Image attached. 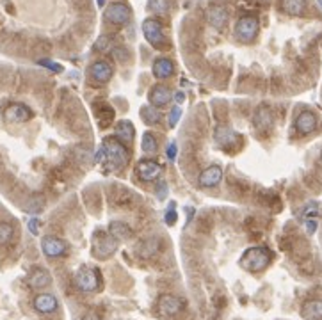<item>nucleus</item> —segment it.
I'll use <instances>...</instances> for the list:
<instances>
[{"instance_id": "nucleus-1", "label": "nucleus", "mask_w": 322, "mask_h": 320, "mask_svg": "<svg viewBox=\"0 0 322 320\" xmlns=\"http://www.w3.org/2000/svg\"><path fill=\"white\" fill-rule=\"evenodd\" d=\"M272 260V254L267 247L256 246V247H249L246 253L240 258V265L242 269H246L248 272H262L269 267Z\"/></svg>"}, {"instance_id": "nucleus-2", "label": "nucleus", "mask_w": 322, "mask_h": 320, "mask_svg": "<svg viewBox=\"0 0 322 320\" xmlns=\"http://www.w3.org/2000/svg\"><path fill=\"white\" fill-rule=\"evenodd\" d=\"M118 249V240H116L109 231L96 230L91 237V253L98 260H105V258L112 256Z\"/></svg>"}, {"instance_id": "nucleus-3", "label": "nucleus", "mask_w": 322, "mask_h": 320, "mask_svg": "<svg viewBox=\"0 0 322 320\" xmlns=\"http://www.w3.org/2000/svg\"><path fill=\"white\" fill-rule=\"evenodd\" d=\"M103 146L107 149V158L110 160V164L114 169H123L128 164V149L116 137H107Z\"/></svg>"}, {"instance_id": "nucleus-4", "label": "nucleus", "mask_w": 322, "mask_h": 320, "mask_svg": "<svg viewBox=\"0 0 322 320\" xmlns=\"http://www.w3.org/2000/svg\"><path fill=\"white\" fill-rule=\"evenodd\" d=\"M260 24L255 16H244L235 24V36L242 43H251L258 36Z\"/></svg>"}, {"instance_id": "nucleus-5", "label": "nucleus", "mask_w": 322, "mask_h": 320, "mask_svg": "<svg viewBox=\"0 0 322 320\" xmlns=\"http://www.w3.org/2000/svg\"><path fill=\"white\" fill-rule=\"evenodd\" d=\"M103 18L112 25H126L132 18V11L125 2H112V4L107 6L105 13H103Z\"/></svg>"}, {"instance_id": "nucleus-6", "label": "nucleus", "mask_w": 322, "mask_h": 320, "mask_svg": "<svg viewBox=\"0 0 322 320\" xmlns=\"http://www.w3.org/2000/svg\"><path fill=\"white\" fill-rule=\"evenodd\" d=\"M142 34H144L146 41H148L151 47H155V48L164 47V43H166L164 32H162V25L158 24L157 20L146 18L144 22H142Z\"/></svg>"}, {"instance_id": "nucleus-7", "label": "nucleus", "mask_w": 322, "mask_h": 320, "mask_svg": "<svg viewBox=\"0 0 322 320\" xmlns=\"http://www.w3.org/2000/svg\"><path fill=\"white\" fill-rule=\"evenodd\" d=\"M135 175L142 182H155L160 178L162 175V166L157 164L155 160H139L135 166Z\"/></svg>"}, {"instance_id": "nucleus-8", "label": "nucleus", "mask_w": 322, "mask_h": 320, "mask_svg": "<svg viewBox=\"0 0 322 320\" xmlns=\"http://www.w3.org/2000/svg\"><path fill=\"white\" fill-rule=\"evenodd\" d=\"M75 281H77V286H79L82 292H94L100 285V277H98V272L94 269L82 267V269L77 272Z\"/></svg>"}, {"instance_id": "nucleus-9", "label": "nucleus", "mask_w": 322, "mask_h": 320, "mask_svg": "<svg viewBox=\"0 0 322 320\" xmlns=\"http://www.w3.org/2000/svg\"><path fill=\"white\" fill-rule=\"evenodd\" d=\"M41 251H43V254L48 258L63 256V254L66 253V242L61 240V238L54 237V235H47V237L41 238Z\"/></svg>"}, {"instance_id": "nucleus-10", "label": "nucleus", "mask_w": 322, "mask_h": 320, "mask_svg": "<svg viewBox=\"0 0 322 320\" xmlns=\"http://www.w3.org/2000/svg\"><path fill=\"white\" fill-rule=\"evenodd\" d=\"M4 117L9 123H25L32 117V110L24 103H11L6 107Z\"/></svg>"}, {"instance_id": "nucleus-11", "label": "nucleus", "mask_w": 322, "mask_h": 320, "mask_svg": "<svg viewBox=\"0 0 322 320\" xmlns=\"http://www.w3.org/2000/svg\"><path fill=\"white\" fill-rule=\"evenodd\" d=\"M89 73L93 77V80H96L98 84H105L114 75V68H112V64L109 61H96V63L91 64Z\"/></svg>"}, {"instance_id": "nucleus-12", "label": "nucleus", "mask_w": 322, "mask_h": 320, "mask_svg": "<svg viewBox=\"0 0 322 320\" xmlns=\"http://www.w3.org/2000/svg\"><path fill=\"white\" fill-rule=\"evenodd\" d=\"M158 309H160L162 315L175 316L177 313H180L182 309H184V302H182V299H178L177 295L166 293V295L160 297V301H158Z\"/></svg>"}, {"instance_id": "nucleus-13", "label": "nucleus", "mask_w": 322, "mask_h": 320, "mask_svg": "<svg viewBox=\"0 0 322 320\" xmlns=\"http://www.w3.org/2000/svg\"><path fill=\"white\" fill-rule=\"evenodd\" d=\"M228 9L224 8V6H210L207 9V20L208 24L212 25L214 29H224V25L228 24Z\"/></svg>"}, {"instance_id": "nucleus-14", "label": "nucleus", "mask_w": 322, "mask_h": 320, "mask_svg": "<svg viewBox=\"0 0 322 320\" xmlns=\"http://www.w3.org/2000/svg\"><path fill=\"white\" fill-rule=\"evenodd\" d=\"M317 128V116L310 110H302L297 117H295V130L302 135H308V133L315 132Z\"/></svg>"}, {"instance_id": "nucleus-15", "label": "nucleus", "mask_w": 322, "mask_h": 320, "mask_svg": "<svg viewBox=\"0 0 322 320\" xmlns=\"http://www.w3.org/2000/svg\"><path fill=\"white\" fill-rule=\"evenodd\" d=\"M214 141L223 148H230V146L240 142V135L228 126H217L216 132H214Z\"/></svg>"}, {"instance_id": "nucleus-16", "label": "nucleus", "mask_w": 322, "mask_h": 320, "mask_svg": "<svg viewBox=\"0 0 322 320\" xmlns=\"http://www.w3.org/2000/svg\"><path fill=\"white\" fill-rule=\"evenodd\" d=\"M221 180H223V169H221L219 166H210V168H207L203 173H201L198 182H200V187L210 189V187L219 185Z\"/></svg>"}, {"instance_id": "nucleus-17", "label": "nucleus", "mask_w": 322, "mask_h": 320, "mask_svg": "<svg viewBox=\"0 0 322 320\" xmlns=\"http://www.w3.org/2000/svg\"><path fill=\"white\" fill-rule=\"evenodd\" d=\"M272 123H274V117H272V112L269 107L263 105L260 109H256L255 117H253V125H255V128L258 132H269Z\"/></svg>"}, {"instance_id": "nucleus-18", "label": "nucleus", "mask_w": 322, "mask_h": 320, "mask_svg": "<svg viewBox=\"0 0 322 320\" xmlns=\"http://www.w3.org/2000/svg\"><path fill=\"white\" fill-rule=\"evenodd\" d=\"M171 98H173L171 89H169L168 86L158 84V86H155L153 89H151V93H149V105L160 109V107L168 105V103L171 102Z\"/></svg>"}, {"instance_id": "nucleus-19", "label": "nucleus", "mask_w": 322, "mask_h": 320, "mask_svg": "<svg viewBox=\"0 0 322 320\" xmlns=\"http://www.w3.org/2000/svg\"><path fill=\"white\" fill-rule=\"evenodd\" d=\"M134 137H135L134 125L128 119H119L118 125H116V139L119 142H123L125 146H130L134 142Z\"/></svg>"}, {"instance_id": "nucleus-20", "label": "nucleus", "mask_w": 322, "mask_h": 320, "mask_svg": "<svg viewBox=\"0 0 322 320\" xmlns=\"http://www.w3.org/2000/svg\"><path fill=\"white\" fill-rule=\"evenodd\" d=\"M151 71H153L155 78H158V80H166V78H169L171 75H173L175 66L168 57H158V59H155L153 66H151Z\"/></svg>"}, {"instance_id": "nucleus-21", "label": "nucleus", "mask_w": 322, "mask_h": 320, "mask_svg": "<svg viewBox=\"0 0 322 320\" xmlns=\"http://www.w3.org/2000/svg\"><path fill=\"white\" fill-rule=\"evenodd\" d=\"M57 306H59V302L52 293H40L34 299V308L40 313H54Z\"/></svg>"}, {"instance_id": "nucleus-22", "label": "nucleus", "mask_w": 322, "mask_h": 320, "mask_svg": "<svg viewBox=\"0 0 322 320\" xmlns=\"http://www.w3.org/2000/svg\"><path fill=\"white\" fill-rule=\"evenodd\" d=\"M301 315L306 320H322V301L318 299L306 301L301 308Z\"/></svg>"}, {"instance_id": "nucleus-23", "label": "nucleus", "mask_w": 322, "mask_h": 320, "mask_svg": "<svg viewBox=\"0 0 322 320\" xmlns=\"http://www.w3.org/2000/svg\"><path fill=\"white\" fill-rule=\"evenodd\" d=\"M109 233L112 235L118 242H121V240H128V238L132 237V228L126 223H123V221H112L109 226Z\"/></svg>"}, {"instance_id": "nucleus-24", "label": "nucleus", "mask_w": 322, "mask_h": 320, "mask_svg": "<svg viewBox=\"0 0 322 320\" xmlns=\"http://www.w3.org/2000/svg\"><path fill=\"white\" fill-rule=\"evenodd\" d=\"M160 249V240L157 237H149L146 240H142L137 247V254L141 258H151L157 251Z\"/></svg>"}, {"instance_id": "nucleus-25", "label": "nucleus", "mask_w": 322, "mask_h": 320, "mask_svg": "<svg viewBox=\"0 0 322 320\" xmlns=\"http://www.w3.org/2000/svg\"><path fill=\"white\" fill-rule=\"evenodd\" d=\"M50 281H52L50 274H48V270H45V269L32 270V274L29 276V285H31L32 288H45V286H48Z\"/></svg>"}, {"instance_id": "nucleus-26", "label": "nucleus", "mask_w": 322, "mask_h": 320, "mask_svg": "<svg viewBox=\"0 0 322 320\" xmlns=\"http://www.w3.org/2000/svg\"><path fill=\"white\" fill-rule=\"evenodd\" d=\"M94 114H96V117H98V123H100L102 128L109 126L110 123H112V117H114V110L110 109L107 103H102V105L94 107Z\"/></svg>"}, {"instance_id": "nucleus-27", "label": "nucleus", "mask_w": 322, "mask_h": 320, "mask_svg": "<svg viewBox=\"0 0 322 320\" xmlns=\"http://www.w3.org/2000/svg\"><path fill=\"white\" fill-rule=\"evenodd\" d=\"M141 117H142V121H144L146 125H157V123L160 121L162 114H160V110H158L157 107L146 105V107H142V109H141Z\"/></svg>"}, {"instance_id": "nucleus-28", "label": "nucleus", "mask_w": 322, "mask_h": 320, "mask_svg": "<svg viewBox=\"0 0 322 320\" xmlns=\"http://www.w3.org/2000/svg\"><path fill=\"white\" fill-rule=\"evenodd\" d=\"M304 8H306V0H283V9L292 16L302 15Z\"/></svg>"}, {"instance_id": "nucleus-29", "label": "nucleus", "mask_w": 322, "mask_h": 320, "mask_svg": "<svg viewBox=\"0 0 322 320\" xmlns=\"http://www.w3.org/2000/svg\"><path fill=\"white\" fill-rule=\"evenodd\" d=\"M141 146H142V151H144V153H155L158 149L157 139H155V135L151 132H144Z\"/></svg>"}, {"instance_id": "nucleus-30", "label": "nucleus", "mask_w": 322, "mask_h": 320, "mask_svg": "<svg viewBox=\"0 0 322 320\" xmlns=\"http://www.w3.org/2000/svg\"><path fill=\"white\" fill-rule=\"evenodd\" d=\"M148 11L155 15H166L169 11V2L168 0H148Z\"/></svg>"}, {"instance_id": "nucleus-31", "label": "nucleus", "mask_w": 322, "mask_h": 320, "mask_svg": "<svg viewBox=\"0 0 322 320\" xmlns=\"http://www.w3.org/2000/svg\"><path fill=\"white\" fill-rule=\"evenodd\" d=\"M13 226L8 223H0V246H6V244L11 242L13 238Z\"/></svg>"}, {"instance_id": "nucleus-32", "label": "nucleus", "mask_w": 322, "mask_h": 320, "mask_svg": "<svg viewBox=\"0 0 322 320\" xmlns=\"http://www.w3.org/2000/svg\"><path fill=\"white\" fill-rule=\"evenodd\" d=\"M180 117H182V107L180 105H175L173 109L169 110V114H168V125H169V128H175V126H177V123L180 121Z\"/></svg>"}, {"instance_id": "nucleus-33", "label": "nucleus", "mask_w": 322, "mask_h": 320, "mask_svg": "<svg viewBox=\"0 0 322 320\" xmlns=\"http://www.w3.org/2000/svg\"><path fill=\"white\" fill-rule=\"evenodd\" d=\"M110 47H112V39H110V36H100L98 41L94 43V50L96 52H109Z\"/></svg>"}, {"instance_id": "nucleus-34", "label": "nucleus", "mask_w": 322, "mask_h": 320, "mask_svg": "<svg viewBox=\"0 0 322 320\" xmlns=\"http://www.w3.org/2000/svg\"><path fill=\"white\" fill-rule=\"evenodd\" d=\"M177 219H178V214L177 210H175V203H171L164 214V223L168 224V226H175V224H177Z\"/></svg>"}, {"instance_id": "nucleus-35", "label": "nucleus", "mask_w": 322, "mask_h": 320, "mask_svg": "<svg viewBox=\"0 0 322 320\" xmlns=\"http://www.w3.org/2000/svg\"><path fill=\"white\" fill-rule=\"evenodd\" d=\"M25 210L31 212V214H38V212L43 210V199L41 198H34L29 201V205L25 207Z\"/></svg>"}, {"instance_id": "nucleus-36", "label": "nucleus", "mask_w": 322, "mask_h": 320, "mask_svg": "<svg viewBox=\"0 0 322 320\" xmlns=\"http://www.w3.org/2000/svg\"><path fill=\"white\" fill-rule=\"evenodd\" d=\"M302 215L306 217V221H308V219H311V217H317V215H318V205L313 203V201H311V203H308L306 207H304V210H302Z\"/></svg>"}, {"instance_id": "nucleus-37", "label": "nucleus", "mask_w": 322, "mask_h": 320, "mask_svg": "<svg viewBox=\"0 0 322 320\" xmlns=\"http://www.w3.org/2000/svg\"><path fill=\"white\" fill-rule=\"evenodd\" d=\"M40 64L45 68H48V70H52L54 73H61V71H63V66L54 63V61H50V59H40Z\"/></svg>"}, {"instance_id": "nucleus-38", "label": "nucleus", "mask_w": 322, "mask_h": 320, "mask_svg": "<svg viewBox=\"0 0 322 320\" xmlns=\"http://www.w3.org/2000/svg\"><path fill=\"white\" fill-rule=\"evenodd\" d=\"M168 192H169V189H168V184H166V182H160V184L157 185V189H155V194H157V198L160 199V201H164V199L168 198Z\"/></svg>"}, {"instance_id": "nucleus-39", "label": "nucleus", "mask_w": 322, "mask_h": 320, "mask_svg": "<svg viewBox=\"0 0 322 320\" xmlns=\"http://www.w3.org/2000/svg\"><path fill=\"white\" fill-rule=\"evenodd\" d=\"M168 158L169 160H175L177 158V155H178V146H177V142H169V146H168Z\"/></svg>"}, {"instance_id": "nucleus-40", "label": "nucleus", "mask_w": 322, "mask_h": 320, "mask_svg": "<svg viewBox=\"0 0 322 320\" xmlns=\"http://www.w3.org/2000/svg\"><path fill=\"white\" fill-rule=\"evenodd\" d=\"M29 230H31L32 235H38V230H40V221H38V217H32L31 221H29Z\"/></svg>"}, {"instance_id": "nucleus-41", "label": "nucleus", "mask_w": 322, "mask_h": 320, "mask_svg": "<svg viewBox=\"0 0 322 320\" xmlns=\"http://www.w3.org/2000/svg\"><path fill=\"white\" fill-rule=\"evenodd\" d=\"M304 226H306L308 235H313L315 230H317V221H315V219H308L306 223H304Z\"/></svg>"}, {"instance_id": "nucleus-42", "label": "nucleus", "mask_w": 322, "mask_h": 320, "mask_svg": "<svg viewBox=\"0 0 322 320\" xmlns=\"http://www.w3.org/2000/svg\"><path fill=\"white\" fill-rule=\"evenodd\" d=\"M114 55L116 57L119 59V61H126V59H128V52L125 50V48L123 47H119V48H116L114 50Z\"/></svg>"}, {"instance_id": "nucleus-43", "label": "nucleus", "mask_w": 322, "mask_h": 320, "mask_svg": "<svg viewBox=\"0 0 322 320\" xmlns=\"http://www.w3.org/2000/svg\"><path fill=\"white\" fill-rule=\"evenodd\" d=\"M103 158H107V149H105V146H102V148H100V151L96 153V162H102Z\"/></svg>"}, {"instance_id": "nucleus-44", "label": "nucleus", "mask_w": 322, "mask_h": 320, "mask_svg": "<svg viewBox=\"0 0 322 320\" xmlns=\"http://www.w3.org/2000/svg\"><path fill=\"white\" fill-rule=\"evenodd\" d=\"M175 100H177V103H184L185 102V94L182 93V91H177V93H175Z\"/></svg>"}, {"instance_id": "nucleus-45", "label": "nucleus", "mask_w": 322, "mask_h": 320, "mask_svg": "<svg viewBox=\"0 0 322 320\" xmlns=\"http://www.w3.org/2000/svg\"><path fill=\"white\" fill-rule=\"evenodd\" d=\"M84 320H100V318L96 315H93V313H89V315L84 316Z\"/></svg>"}, {"instance_id": "nucleus-46", "label": "nucleus", "mask_w": 322, "mask_h": 320, "mask_svg": "<svg viewBox=\"0 0 322 320\" xmlns=\"http://www.w3.org/2000/svg\"><path fill=\"white\" fill-rule=\"evenodd\" d=\"M96 4H98V8H105V0H96Z\"/></svg>"}, {"instance_id": "nucleus-47", "label": "nucleus", "mask_w": 322, "mask_h": 320, "mask_svg": "<svg viewBox=\"0 0 322 320\" xmlns=\"http://www.w3.org/2000/svg\"><path fill=\"white\" fill-rule=\"evenodd\" d=\"M317 2H318V4H320V6H322V0H317Z\"/></svg>"}, {"instance_id": "nucleus-48", "label": "nucleus", "mask_w": 322, "mask_h": 320, "mask_svg": "<svg viewBox=\"0 0 322 320\" xmlns=\"http://www.w3.org/2000/svg\"><path fill=\"white\" fill-rule=\"evenodd\" d=\"M320 160H322V158H320Z\"/></svg>"}]
</instances>
